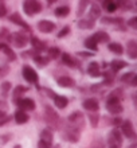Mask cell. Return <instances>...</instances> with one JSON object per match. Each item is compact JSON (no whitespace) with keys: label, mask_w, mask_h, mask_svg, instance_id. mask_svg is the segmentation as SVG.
I'll return each mask as SVG.
<instances>
[{"label":"cell","mask_w":137,"mask_h":148,"mask_svg":"<svg viewBox=\"0 0 137 148\" xmlns=\"http://www.w3.org/2000/svg\"><path fill=\"white\" fill-rule=\"evenodd\" d=\"M44 120L52 128H59L61 127V119H59L58 113L55 112L51 106H44Z\"/></svg>","instance_id":"obj_1"},{"label":"cell","mask_w":137,"mask_h":148,"mask_svg":"<svg viewBox=\"0 0 137 148\" xmlns=\"http://www.w3.org/2000/svg\"><path fill=\"white\" fill-rule=\"evenodd\" d=\"M23 11L28 16H34L35 14L42 11V5L38 0H24L23 3Z\"/></svg>","instance_id":"obj_2"},{"label":"cell","mask_w":137,"mask_h":148,"mask_svg":"<svg viewBox=\"0 0 137 148\" xmlns=\"http://www.w3.org/2000/svg\"><path fill=\"white\" fill-rule=\"evenodd\" d=\"M79 136H81L79 128H77V127H74V125H71V124L69 127H66L65 131H63V137L67 141H70V143H78Z\"/></svg>","instance_id":"obj_3"},{"label":"cell","mask_w":137,"mask_h":148,"mask_svg":"<svg viewBox=\"0 0 137 148\" xmlns=\"http://www.w3.org/2000/svg\"><path fill=\"white\" fill-rule=\"evenodd\" d=\"M108 145L109 147H113V148H120L122 144V136H121V132L118 129H113L110 131V133L108 135Z\"/></svg>","instance_id":"obj_4"},{"label":"cell","mask_w":137,"mask_h":148,"mask_svg":"<svg viewBox=\"0 0 137 148\" xmlns=\"http://www.w3.org/2000/svg\"><path fill=\"white\" fill-rule=\"evenodd\" d=\"M121 132L126 139H130V140H134V139H136V132H134L133 124H132L130 120H126V121H122L121 123Z\"/></svg>","instance_id":"obj_5"},{"label":"cell","mask_w":137,"mask_h":148,"mask_svg":"<svg viewBox=\"0 0 137 148\" xmlns=\"http://www.w3.org/2000/svg\"><path fill=\"white\" fill-rule=\"evenodd\" d=\"M22 74H23L24 79H26L27 82H30V84H35V82H38V74H36V71L34 70L32 67L24 66Z\"/></svg>","instance_id":"obj_6"},{"label":"cell","mask_w":137,"mask_h":148,"mask_svg":"<svg viewBox=\"0 0 137 148\" xmlns=\"http://www.w3.org/2000/svg\"><path fill=\"white\" fill-rule=\"evenodd\" d=\"M67 121L70 123L71 125H74V127H77V128H82L83 125V114L81 112H74L71 113L70 116H69V119H67Z\"/></svg>","instance_id":"obj_7"},{"label":"cell","mask_w":137,"mask_h":148,"mask_svg":"<svg viewBox=\"0 0 137 148\" xmlns=\"http://www.w3.org/2000/svg\"><path fill=\"white\" fill-rule=\"evenodd\" d=\"M38 30L40 32H44V34H48V32L54 31L55 30V23L54 22H51V20H39L38 22Z\"/></svg>","instance_id":"obj_8"},{"label":"cell","mask_w":137,"mask_h":148,"mask_svg":"<svg viewBox=\"0 0 137 148\" xmlns=\"http://www.w3.org/2000/svg\"><path fill=\"white\" fill-rule=\"evenodd\" d=\"M18 106L22 110H34L35 109V101L31 98H20L19 101H16Z\"/></svg>","instance_id":"obj_9"},{"label":"cell","mask_w":137,"mask_h":148,"mask_svg":"<svg viewBox=\"0 0 137 148\" xmlns=\"http://www.w3.org/2000/svg\"><path fill=\"white\" fill-rule=\"evenodd\" d=\"M12 43H14L16 47L22 49V47H24L28 43V38L26 35H23L22 32H16V34H14V36H12Z\"/></svg>","instance_id":"obj_10"},{"label":"cell","mask_w":137,"mask_h":148,"mask_svg":"<svg viewBox=\"0 0 137 148\" xmlns=\"http://www.w3.org/2000/svg\"><path fill=\"white\" fill-rule=\"evenodd\" d=\"M83 108L86 110H90V112H97L100 108V104L95 98H87L83 101Z\"/></svg>","instance_id":"obj_11"},{"label":"cell","mask_w":137,"mask_h":148,"mask_svg":"<svg viewBox=\"0 0 137 148\" xmlns=\"http://www.w3.org/2000/svg\"><path fill=\"white\" fill-rule=\"evenodd\" d=\"M10 20H11L12 23H15V24H18V26H20V27L26 28V30H31V28H30V26L24 22L23 18H22L19 14H16V12H15V14H12V15L10 16Z\"/></svg>","instance_id":"obj_12"},{"label":"cell","mask_w":137,"mask_h":148,"mask_svg":"<svg viewBox=\"0 0 137 148\" xmlns=\"http://www.w3.org/2000/svg\"><path fill=\"white\" fill-rule=\"evenodd\" d=\"M28 114L24 110H22V109H19V110H16L15 112V121L18 123V124H26L28 121Z\"/></svg>","instance_id":"obj_13"},{"label":"cell","mask_w":137,"mask_h":148,"mask_svg":"<svg viewBox=\"0 0 137 148\" xmlns=\"http://www.w3.org/2000/svg\"><path fill=\"white\" fill-rule=\"evenodd\" d=\"M59 86H62V88H71V86H74V79L70 77H67V75H63V77L58 78L57 79Z\"/></svg>","instance_id":"obj_14"},{"label":"cell","mask_w":137,"mask_h":148,"mask_svg":"<svg viewBox=\"0 0 137 148\" xmlns=\"http://www.w3.org/2000/svg\"><path fill=\"white\" fill-rule=\"evenodd\" d=\"M126 50H128V54L132 59L137 58V43L136 40H129L128 42V46H126Z\"/></svg>","instance_id":"obj_15"},{"label":"cell","mask_w":137,"mask_h":148,"mask_svg":"<svg viewBox=\"0 0 137 148\" xmlns=\"http://www.w3.org/2000/svg\"><path fill=\"white\" fill-rule=\"evenodd\" d=\"M52 139H54V135H52V132H51V129L46 128L42 131V133H40V140L46 141L47 144H52Z\"/></svg>","instance_id":"obj_16"},{"label":"cell","mask_w":137,"mask_h":148,"mask_svg":"<svg viewBox=\"0 0 137 148\" xmlns=\"http://www.w3.org/2000/svg\"><path fill=\"white\" fill-rule=\"evenodd\" d=\"M54 104L57 108H59V109H63V108H66L67 104H69V100H67V97H65V96H57V97L54 98Z\"/></svg>","instance_id":"obj_17"},{"label":"cell","mask_w":137,"mask_h":148,"mask_svg":"<svg viewBox=\"0 0 137 148\" xmlns=\"http://www.w3.org/2000/svg\"><path fill=\"white\" fill-rule=\"evenodd\" d=\"M87 73L90 74L91 77H98L101 70H100V65L97 62H91L89 63V66H87Z\"/></svg>","instance_id":"obj_18"},{"label":"cell","mask_w":137,"mask_h":148,"mask_svg":"<svg viewBox=\"0 0 137 148\" xmlns=\"http://www.w3.org/2000/svg\"><path fill=\"white\" fill-rule=\"evenodd\" d=\"M101 16V8L98 7L97 4H91V7H90V11H89V19H98Z\"/></svg>","instance_id":"obj_19"},{"label":"cell","mask_w":137,"mask_h":148,"mask_svg":"<svg viewBox=\"0 0 137 148\" xmlns=\"http://www.w3.org/2000/svg\"><path fill=\"white\" fill-rule=\"evenodd\" d=\"M93 38H94V40L97 43H102V42H109V35L106 34V32H104V31H97L95 34L93 35Z\"/></svg>","instance_id":"obj_20"},{"label":"cell","mask_w":137,"mask_h":148,"mask_svg":"<svg viewBox=\"0 0 137 148\" xmlns=\"http://www.w3.org/2000/svg\"><path fill=\"white\" fill-rule=\"evenodd\" d=\"M108 106V110L110 113H113V114H118V113L122 112V105L120 102H114V104H106Z\"/></svg>","instance_id":"obj_21"},{"label":"cell","mask_w":137,"mask_h":148,"mask_svg":"<svg viewBox=\"0 0 137 148\" xmlns=\"http://www.w3.org/2000/svg\"><path fill=\"white\" fill-rule=\"evenodd\" d=\"M125 66H126V62L125 61H121V59H114V61L110 62V67H112L114 71L121 70V69H124Z\"/></svg>","instance_id":"obj_22"},{"label":"cell","mask_w":137,"mask_h":148,"mask_svg":"<svg viewBox=\"0 0 137 148\" xmlns=\"http://www.w3.org/2000/svg\"><path fill=\"white\" fill-rule=\"evenodd\" d=\"M121 81L122 82H128V84L130 82V84L134 86V85H136V81H137V77H136V74L130 71V73H126V74H124V75H122Z\"/></svg>","instance_id":"obj_23"},{"label":"cell","mask_w":137,"mask_h":148,"mask_svg":"<svg viewBox=\"0 0 137 148\" xmlns=\"http://www.w3.org/2000/svg\"><path fill=\"white\" fill-rule=\"evenodd\" d=\"M102 4H104V8H105L108 12H114L116 11V0H102Z\"/></svg>","instance_id":"obj_24"},{"label":"cell","mask_w":137,"mask_h":148,"mask_svg":"<svg viewBox=\"0 0 137 148\" xmlns=\"http://www.w3.org/2000/svg\"><path fill=\"white\" fill-rule=\"evenodd\" d=\"M78 27L83 28V30H89V28L94 27V20L93 19H82L78 22Z\"/></svg>","instance_id":"obj_25"},{"label":"cell","mask_w":137,"mask_h":148,"mask_svg":"<svg viewBox=\"0 0 137 148\" xmlns=\"http://www.w3.org/2000/svg\"><path fill=\"white\" fill-rule=\"evenodd\" d=\"M69 14H70V8L67 5H62V7H58L55 10V15L58 18H66Z\"/></svg>","instance_id":"obj_26"},{"label":"cell","mask_w":137,"mask_h":148,"mask_svg":"<svg viewBox=\"0 0 137 148\" xmlns=\"http://www.w3.org/2000/svg\"><path fill=\"white\" fill-rule=\"evenodd\" d=\"M0 50H4V53H5V55H7V58L10 59V61H15L16 59L15 53H14L7 45H0Z\"/></svg>","instance_id":"obj_27"},{"label":"cell","mask_w":137,"mask_h":148,"mask_svg":"<svg viewBox=\"0 0 137 148\" xmlns=\"http://www.w3.org/2000/svg\"><path fill=\"white\" fill-rule=\"evenodd\" d=\"M109 50L114 54H122L124 53V47L120 45V43H109Z\"/></svg>","instance_id":"obj_28"},{"label":"cell","mask_w":137,"mask_h":148,"mask_svg":"<svg viewBox=\"0 0 137 148\" xmlns=\"http://www.w3.org/2000/svg\"><path fill=\"white\" fill-rule=\"evenodd\" d=\"M116 5L121 10H129L132 8V1L130 0H116Z\"/></svg>","instance_id":"obj_29"},{"label":"cell","mask_w":137,"mask_h":148,"mask_svg":"<svg viewBox=\"0 0 137 148\" xmlns=\"http://www.w3.org/2000/svg\"><path fill=\"white\" fill-rule=\"evenodd\" d=\"M62 62L65 63V65H67V66H70V67H74L75 66L74 59L71 58L67 53H62Z\"/></svg>","instance_id":"obj_30"},{"label":"cell","mask_w":137,"mask_h":148,"mask_svg":"<svg viewBox=\"0 0 137 148\" xmlns=\"http://www.w3.org/2000/svg\"><path fill=\"white\" fill-rule=\"evenodd\" d=\"M97 45L98 43L94 40V38L93 36H89V38L85 40V46L87 47V49H90V50H93V51H97Z\"/></svg>","instance_id":"obj_31"},{"label":"cell","mask_w":137,"mask_h":148,"mask_svg":"<svg viewBox=\"0 0 137 148\" xmlns=\"http://www.w3.org/2000/svg\"><path fill=\"white\" fill-rule=\"evenodd\" d=\"M31 42H32V46L35 47V49H38V50H44L46 49V45L43 42H40L38 38H32Z\"/></svg>","instance_id":"obj_32"},{"label":"cell","mask_w":137,"mask_h":148,"mask_svg":"<svg viewBox=\"0 0 137 148\" xmlns=\"http://www.w3.org/2000/svg\"><path fill=\"white\" fill-rule=\"evenodd\" d=\"M87 4H89V0H79V4H78V14L79 16L83 14V11L86 10V7H87Z\"/></svg>","instance_id":"obj_33"},{"label":"cell","mask_w":137,"mask_h":148,"mask_svg":"<svg viewBox=\"0 0 137 148\" xmlns=\"http://www.w3.org/2000/svg\"><path fill=\"white\" fill-rule=\"evenodd\" d=\"M34 61H35V63H38V66H46L47 62H48V59L44 58V57H42V55H38V57H34Z\"/></svg>","instance_id":"obj_34"},{"label":"cell","mask_w":137,"mask_h":148,"mask_svg":"<svg viewBox=\"0 0 137 148\" xmlns=\"http://www.w3.org/2000/svg\"><path fill=\"white\" fill-rule=\"evenodd\" d=\"M8 121H10V116L4 110H0V127L4 125L5 123H8Z\"/></svg>","instance_id":"obj_35"},{"label":"cell","mask_w":137,"mask_h":148,"mask_svg":"<svg viewBox=\"0 0 137 148\" xmlns=\"http://www.w3.org/2000/svg\"><path fill=\"white\" fill-rule=\"evenodd\" d=\"M24 92H27V88H24V86L19 85L15 90H14V96H15V97H18V96H19V97H20V94L24 93Z\"/></svg>","instance_id":"obj_36"},{"label":"cell","mask_w":137,"mask_h":148,"mask_svg":"<svg viewBox=\"0 0 137 148\" xmlns=\"http://www.w3.org/2000/svg\"><path fill=\"white\" fill-rule=\"evenodd\" d=\"M10 89H11V84L10 82H3L1 84V93L3 94H7L10 92Z\"/></svg>","instance_id":"obj_37"},{"label":"cell","mask_w":137,"mask_h":148,"mask_svg":"<svg viewBox=\"0 0 137 148\" xmlns=\"http://www.w3.org/2000/svg\"><path fill=\"white\" fill-rule=\"evenodd\" d=\"M48 54H50V58L54 59V58H57V57L61 54V51H59L58 49H55V47H54V49H50V50H48Z\"/></svg>","instance_id":"obj_38"},{"label":"cell","mask_w":137,"mask_h":148,"mask_svg":"<svg viewBox=\"0 0 137 148\" xmlns=\"http://www.w3.org/2000/svg\"><path fill=\"white\" fill-rule=\"evenodd\" d=\"M69 32H70V27H67L66 26V27H63L62 30H61V32L58 34V38H63V36H66Z\"/></svg>","instance_id":"obj_39"},{"label":"cell","mask_w":137,"mask_h":148,"mask_svg":"<svg viewBox=\"0 0 137 148\" xmlns=\"http://www.w3.org/2000/svg\"><path fill=\"white\" fill-rule=\"evenodd\" d=\"M90 124H91V127H97V124H98V114H90Z\"/></svg>","instance_id":"obj_40"},{"label":"cell","mask_w":137,"mask_h":148,"mask_svg":"<svg viewBox=\"0 0 137 148\" xmlns=\"http://www.w3.org/2000/svg\"><path fill=\"white\" fill-rule=\"evenodd\" d=\"M5 15H7V8L4 4H0V18H4Z\"/></svg>","instance_id":"obj_41"},{"label":"cell","mask_w":137,"mask_h":148,"mask_svg":"<svg viewBox=\"0 0 137 148\" xmlns=\"http://www.w3.org/2000/svg\"><path fill=\"white\" fill-rule=\"evenodd\" d=\"M128 24H129L132 28H137V18L134 16V18H132V19L128 22Z\"/></svg>","instance_id":"obj_42"},{"label":"cell","mask_w":137,"mask_h":148,"mask_svg":"<svg viewBox=\"0 0 137 148\" xmlns=\"http://www.w3.org/2000/svg\"><path fill=\"white\" fill-rule=\"evenodd\" d=\"M51 145L50 144H47L46 141L43 140H39V143H38V148H50Z\"/></svg>","instance_id":"obj_43"},{"label":"cell","mask_w":137,"mask_h":148,"mask_svg":"<svg viewBox=\"0 0 137 148\" xmlns=\"http://www.w3.org/2000/svg\"><path fill=\"white\" fill-rule=\"evenodd\" d=\"M112 123H113V125H118V124H121L122 121L120 120V119H118V117H116V119H114V120L112 121Z\"/></svg>","instance_id":"obj_44"},{"label":"cell","mask_w":137,"mask_h":148,"mask_svg":"<svg viewBox=\"0 0 137 148\" xmlns=\"http://www.w3.org/2000/svg\"><path fill=\"white\" fill-rule=\"evenodd\" d=\"M54 1H57V0H48V3H54Z\"/></svg>","instance_id":"obj_45"},{"label":"cell","mask_w":137,"mask_h":148,"mask_svg":"<svg viewBox=\"0 0 137 148\" xmlns=\"http://www.w3.org/2000/svg\"><path fill=\"white\" fill-rule=\"evenodd\" d=\"M109 148H113V147H109Z\"/></svg>","instance_id":"obj_46"}]
</instances>
